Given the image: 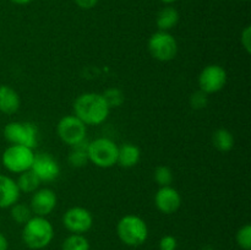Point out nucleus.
Wrapping results in <instances>:
<instances>
[{
	"label": "nucleus",
	"instance_id": "9d476101",
	"mask_svg": "<svg viewBox=\"0 0 251 250\" xmlns=\"http://www.w3.org/2000/svg\"><path fill=\"white\" fill-rule=\"evenodd\" d=\"M227 82V73L217 64L207 65L199 75V86L202 92L211 95L222 90Z\"/></svg>",
	"mask_w": 251,
	"mask_h": 250
},
{
	"label": "nucleus",
	"instance_id": "1a4fd4ad",
	"mask_svg": "<svg viewBox=\"0 0 251 250\" xmlns=\"http://www.w3.org/2000/svg\"><path fill=\"white\" fill-rule=\"evenodd\" d=\"M63 225L73 234H83L93 225V216L87 208L75 206L64 213Z\"/></svg>",
	"mask_w": 251,
	"mask_h": 250
},
{
	"label": "nucleus",
	"instance_id": "393cba45",
	"mask_svg": "<svg viewBox=\"0 0 251 250\" xmlns=\"http://www.w3.org/2000/svg\"><path fill=\"white\" fill-rule=\"evenodd\" d=\"M235 240L237 244L242 248L243 250H250L251 249V225H245L237 232L235 235Z\"/></svg>",
	"mask_w": 251,
	"mask_h": 250
},
{
	"label": "nucleus",
	"instance_id": "b1692460",
	"mask_svg": "<svg viewBox=\"0 0 251 250\" xmlns=\"http://www.w3.org/2000/svg\"><path fill=\"white\" fill-rule=\"evenodd\" d=\"M154 180L159 186H169L173 181V172L167 166H158L154 169Z\"/></svg>",
	"mask_w": 251,
	"mask_h": 250
},
{
	"label": "nucleus",
	"instance_id": "7ed1b4c3",
	"mask_svg": "<svg viewBox=\"0 0 251 250\" xmlns=\"http://www.w3.org/2000/svg\"><path fill=\"white\" fill-rule=\"evenodd\" d=\"M117 233L122 243L127 247H140L149 237V227L141 217L135 215H126L119 220L117 225Z\"/></svg>",
	"mask_w": 251,
	"mask_h": 250
},
{
	"label": "nucleus",
	"instance_id": "6ab92c4d",
	"mask_svg": "<svg viewBox=\"0 0 251 250\" xmlns=\"http://www.w3.org/2000/svg\"><path fill=\"white\" fill-rule=\"evenodd\" d=\"M212 145L221 152H228L234 146L233 134L227 129H218L212 135Z\"/></svg>",
	"mask_w": 251,
	"mask_h": 250
},
{
	"label": "nucleus",
	"instance_id": "2eb2a0df",
	"mask_svg": "<svg viewBox=\"0 0 251 250\" xmlns=\"http://www.w3.org/2000/svg\"><path fill=\"white\" fill-rule=\"evenodd\" d=\"M21 105L20 96L14 88L6 85H0V112L5 114H14Z\"/></svg>",
	"mask_w": 251,
	"mask_h": 250
},
{
	"label": "nucleus",
	"instance_id": "f257e3e1",
	"mask_svg": "<svg viewBox=\"0 0 251 250\" xmlns=\"http://www.w3.org/2000/svg\"><path fill=\"white\" fill-rule=\"evenodd\" d=\"M74 112L86 125H100L107 120L110 108L100 93L86 92L75 100Z\"/></svg>",
	"mask_w": 251,
	"mask_h": 250
},
{
	"label": "nucleus",
	"instance_id": "0eeeda50",
	"mask_svg": "<svg viewBox=\"0 0 251 250\" xmlns=\"http://www.w3.org/2000/svg\"><path fill=\"white\" fill-rule=\"evenodd\" d=\"M149 50L156 60L171 61L178 53V43L169 32L158 31L150 37Z\"/></svg>",
	"mask_w": 251,
	"mask_h": 250
},
{
	"label": "nucleus",
	"instance_id": "423d86ee",
	"mask_svg": "<svg viewBox=\"0 0 251 250\" xmlns=\"http://www.w3.org/2000/svg\"><path fill=\"white\" fill-rule=\"evenodd\" d=\"M33 159V150L20 145H10L1 156L2 166L11 173L17 174L31 169Z\"/></svg>",
	"mask_w": 251,
	"mask_h": 250
},
{
	"label": "nucleus",
	"instance_id": "7c9ffc66",
	"mask_svg": "<svg viewBox=\"0 0 251 250\" xmlns=\"http://www.w3.org/2000/svg\"><path fill=\"white\" fill-rule=\"evenodd\" d=\"M10 1L14 2V4H16V5H27V4H29L32 0H10Z\"/></svg>",
	"mask_w": 251,
	"mask_h": 250
},
{
	"label": "nucleus",
	"instance_id": "9b49d317",
	"mask_svg": "<svg viewBox=\"0 0 251 250\" xmlns=\"http://www.w3.org/2000/svg\"><path fill=\"white\" fill-rule=\"evenodd\" d=\"M31 171L38 176L41 181H53L60 174V167L50 154L42 152L34 154Z\"/></svg>",
	"mask_w": 251,
	"mask_h": 250
},
{
	"label": "nucleus",
	"instance_id": "20e7f679",
	"mask_svg": "<svg viewBox=\"0 0 251 250\" xmlns=\"http://www.w3.org/2000/svg\"><path fill=\"white\" fill-rule=\"evenodd\" d=\"M118 149L113 140L108 137H98L92 142H88V161L100 168H110L118 161Z\"/></svg>",
	"mask_w": 251,
	"mask_h": 250
},
{
	"label": "nucleus",
	"instance_id": "4468645a",
	"mask_svg": "<svg viewBox=\"0 0 251 250\" xmlns=\"http://www.w3.org/2000/svg\"><path fill=\"white\" fill-rule=\"evenodd\" d=\"M19 186L16 181L7 175L0 174V208L11 207L20 199Z\"/></svg>",
	"mask_w": 251,
	"mask_h": 250
},
{
	"label": "nucleus",
	"instance_id": "aec40b11",
	"mask_svg": "<svg viewBox=\"0 0 251 250\" xmlns=\"http://www.w3.org/2000/svg\"><path fill=\"white\" fill-rule=\"evenodd\" d=\"M41 183L42 181L39 180L38 176H37L31 169L20 173L19 179H17L16 181L20 191H22V193H27V194L34 193V191L39 188Z\"/></svg>",
	"mask_w": 251,
	"mask_h": 250
},
{
	"label": "nucleus",
	"instance_id": "f3484780",
	"mask_svg": "<svg viewBox=\"0 0 251 250\" xmlns=\"http://www.w3.org/2000/svg\"><path fill=\"white\" fill-rule=\"evenodd\" d=\"M179 22V12L176 7L166 6L158 12L156 19L157 27L159 31L168 32L169 29L174 28Z\"/></svg>",
	"mask_w": 251,
	"mask_h": 250
},
{
	"label": "nucleus",
	"instance_id": "cd10ccee",
	"mask_svg": "<svg viewBox=\"0 0 251 250\" xmlns=\"http://www.w3.org/2000/svg\"><path fill=\"white\" fill-rule=\"evenodd\" d=\"M240 41H242V46L247 50L248 54L251 53V27L247 26L242 32L240 36Z\"/></svg>",
	"mask_w": 251,
	"mask_h": 250
},
{
	"label": "nucleus",
	"instance_id": "2f4dec72",
	"mask_svg": "<svg viewBox=\"0 0 251 250\" xmlns=\"http://www.w3.org/2000/svg\"><path fill=\"white\" fill-rule=\"evenodd\" d=\"M159 1H162V2H164V4H173V2H176V0H159Z\"/></svg>",
	"mask_w": 251,
	"mask_h": 250
},
{
	"label": "nucleus",
	"instance_id": "39448f33",
	"mask_svg": "<svg viewBox=\"0 0 251 250\" xmlns=\"http://www.w3.org/2000/svg\"><path fill=\"white\" fill-rule=\"evenodd\" d=\"M4 137L11 145H20L33 150L38 144V129L33 123L11 122L5 125Z\"/></svg>",
	"mask_w": 251,
	"mask_h": 250
},
{
	"label": "nucleus",
	"instance_id": "f8f14e48",
	"mask_svg": "<svg viewBox=\"0 0 251 250\" xmlns=\"http://www.w3.org/2000/svg\"><path fill=\"white\" fill-rule=\"evenodd\" d=\"M56 199L55 193L51 189L44 188L36 190L32 195L31 203H29V208H31L32 213L39 217H47L53 212V210L56 206Z\"/></svg>",
	"mask_w": 251,
	"mask_h": 250
},
{
	"label": "nucleus",
	"instance_id": "412c9836",
	"mask_svg": "<svg viewBox=\"0 0 251 250\" xmlns=\"http://www.w3.org/2000/svg\"><path fill=\"white\" fill-rule=\"evenodd\" d=\"M61 250H90V242L83 234H70L63 242Z\"/></svg>",
	"mask_w": 251,
	"mask_h": 250
},
{
	"label": "nucleus",
	"instance_id": "6e6552de",
	"mask_svg": "<svg viewBox=\"0 0 251 250\" xmlns=\"http://www.w3.org/2000/svg\"><path fill=\"white\" fill-rule=\"evenodd\" d=\"M56 132L64 144L73 147L86 140L87 127L76 115H65L59 120Z\"/></svg>",
	"mask_w": 251,
	"mask_h": 250
},
{
	"label": "nucleus",
	"instance_id": "4be33fe9",
	"mask_svg": "<svg viewBox=\"0 0 251 250\" xmlns=\"http://www.w3.org/2000/svg\"><path fill=\"white\" fill-rule=\"evenodd\" d=\"M11 218L19 225H25L32 217V211L29 206L25 203H15L11 206Z\"/></svg>",
	"mask_w": 251,
	"mask_h": 250
},
{
	"label": "nucleus",
	"instance_id": "ddd939ff",
	"mask_svg": "<svg viewBox=\"0 0 251 250\" xmlns=\"http://www.w3.org/2000/svg\"><path fill=\"white\" fill-rule=\"evenodd\" d=\"M154 203L157 210L166 215L176 212L181 205V196L178 190L169 186H161L154 195Z\"/></svg>",
	"mask_w": 251,
	"mask_h": 250
},
{
	"label": "nucleus",
	"instance_id": "473e14b6",
	"mask_svg": "<svg viewBox=\"0 0 251 250\" xmlns=\"http://www.w3.org/2000/svg\"><path fill=\"white\" fill-rule=\"evenodd\" d=\"M202 250H215L212 247H205Z\"/></svg>",
	"mask_w": 251,
	"mask_h": 250
},
{
	"label": "nucleus",
	"instance_id": "5701e85b",
	"mask_svg": "<svg viewBox=\"0 0 251 250\" xmlns=\"http://www.w3.org/2000/svg\"><path fill=\"white\" fill-rule=\"evenodd\" d=\"M103 98L107 102L109 108H118L124 103V93L119 88H108L104 93H102Z\"/></svg>",
	"mask_w": 251,
	"mask_h": 250
},
{
	"label": "nucleus",
	"instance_id": "a211bd4d",
	"mask_svg": "<svg viewBox=\"0 0 251 250\" xmlns=\"http://www.w3.org/2000/svg\"><path fill=\"white\" fill-rule=\"evenodd\" d=\"M87 147L88 142L86 140H83L82 142H80L76 146H73V150H71L68 157V162L71 167H74V168H81V167H85L87 164V162H90L88 161Z\"/></svg>",
	"mask_w": 251,
	"mask_h": 250
},
{
	"label": "nucleus",
	"instance_id": "c756f323",
	"mask_svg": "<svg viewBox=\"0 0 251 250\" xmlns=\"http://www.w3.org/2000/svg\"><path fill=\"white\" fill-rule=\"evenodd\" d=\"M9 249V242H7L6 237L2 233H0V250H7Z\"/></svg>",
	"mask_w": 251,
	"mask_h": 250
},
{
	"label": "nucleus",
	"instance_id": "c85d7f7f",
	"mask_svg": "<svg viewBox=\"0 0 251 250\" xmlns=\"http://www.w3.org/2000/svg\"><path fill=\"white\" fill-rule=\"evenodd\" d=\"M76 5L83 10H90L97 5L98 0H75Z\"/></svg>",
	"mask_w": 251,
	"mask_h": 250
},
{
	"label": "nucleus",
	"instance_id": "bb28decb",
	"mask_svg": "<svg viewBox=\"0 0 251 250\" xmlns=\"http://www.w3.org/2000/svg\"><path fill=\"white\" fill-rule=\"evenodd\" d=\"M159 250H176L178 248V240L173 235H164L159 240Z\"/></svg>",
	"mask_w": 251,
	"mask_h": 250
},
{
	"label": "nucleus",
	"instance_id": "f03ea898",
	"mask_svg": "<svg viewBox=\"0 0 251 250\" xmlns=\"http://www.w3.org/2000/svg\"><path fill=\"white\" fill-rule=\"evenodd\" d=\"M54 238V228L46 217L34 216L24 225L22 240L33 250H41L48 247Z\"/></svg>",
	"mask_w": 251,
	"mask_h": 250
},
{
	"label": "nucleus",
	"instance_id": "a878e982",
	"mask_svg": "<svg viewBox=\"0 0 251 250\" xmlns=\"http://www.w3.org/2000/svg\"><path fill=\"white\" fill-rule=\"evenodd\" d=\"M208 104V95L201 90L196 91L190 96V105L194 109H203Z\"/></svg>",
	"mask_w": 251,
	"mask_h": 250
},
{
	"label": "nucleus",
	"instance_id": "dca6fc26",
	"mask_svg": "<svg viewBox=\"0 0 251 250\" xmlns=\"http://www.w3.org/2000/svg\"><path fill=\"white\" fill-rule=\"evenodd\" d=\"M141 158V152L137 146L132 144H124L118 149L117 163L124 168H132Z\"/></svg>",
	"mask_w": 251,
	"mask_h": 250
},
{
	"label": "nucleus",
	"instance_id": "72a5a7b5",
	"mask_svg": "<svg viewBox=\"0 0 251 250\" xmlns=\"http://www.w3.org/2000/svg\"><path fill=\"white\" fill-rule=\"evenodd\" d=\"M243 1H248V0H243Z\"/></svg>",
	"mask_w": 251,
	"mask_h": 250
}]
</instances>
